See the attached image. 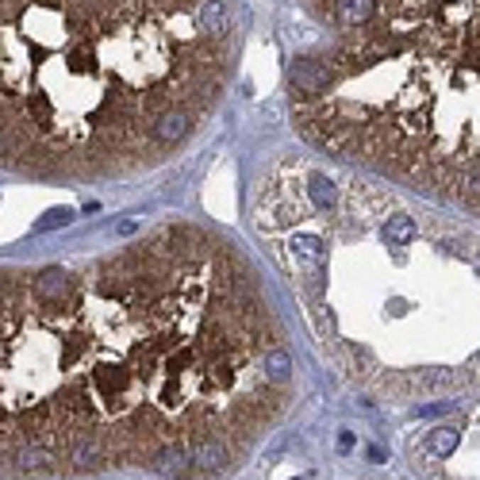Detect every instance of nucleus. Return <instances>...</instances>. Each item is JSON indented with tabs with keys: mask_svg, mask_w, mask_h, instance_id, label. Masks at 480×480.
Here are the masks:
<instances>
[{
	"mask_svg": "<svg viewBox=\"0 0 480 480\" xmlns=\"http://www.w3.org/2000/svg\"><path fill=\"white\" fill-rule=\"evenodd\" d=\"M473 365H476V369H480V350H476V357H473Z\"/></svg>",
	"mask_w": 480,
	"mask_h": 480,
	"instance_id": "5",
	"label": "nucleus"
},
{
	"mask_svg": "<svg viewBox=\"0 0 480 480\" xmlns=\"http://www.w3.org/2000/svg\"><path fill=\"white\" fill-rule=\"evenodd\" d=\"M476 277H480V258H476Z\"/></svg>",
	"mask_w": 480,
	"mask_h": 480,
	"instance_id": "6",
	"label": "nucleus"
},
{
	"mask_svg": "<svg viewBox=\"0 0 480 480\" xmlns=\"http://www.w3.org/2000/svg\"><path fill=\"white\" fill-rule=\"evenodd\" d=\"M319 16L331 0H304ZM369 27H384L411 39H454L480 43V0H376V20Z\"/></svg>",
	"mask_w": 480,
	"mask_h": 480,
	"instance_id": "3",
	"label": "nucleus"
},
{
	"mask_svg": "<svg viewBox=\"0 0 480 480\" xmlns=\"http://www.w3.org/2000/svg\"><path fill=\"white\" fill-rule=\"evenodd\" d=\"M457 427H435L430 430V438H427V446H430V454L435 457H449L457 449Z\"/></svg>",
	"mask_w": 480,
	"mask_h": 480,
	"instance_id": "4",
	"label": "nucleus"
},
{
	"mask_svg": "<svg viewBox=\"0 0 480 480\" xmlns=\"http://www.w3.org/2000/svg\"><path fill=\"white\" fill-rule=\"evenodd\" d=\"M227 0H0V173L124 181L169 162L234 77Z\"/></svg>",
	"mask_w": 480,
	"mask_h": 480,
	"instance_id": "2",
	"label": "nucleus"
},
{
	"mask_svg": "<svg viewBox=\"0 0 480 480\" xmlns=\"http://www.w3.org/2000/svg\"><path fill=\"white\" fill-rule=\"evenodd\" d=\"M293 396L258 269L208 227L162 223L81 266H0V480H215Z\"/></svg>",
	"mask_w": 480,
	"mask_h": 480,
	"instance_id": "1",
	"label": "nucleus"
}]
</instances>
